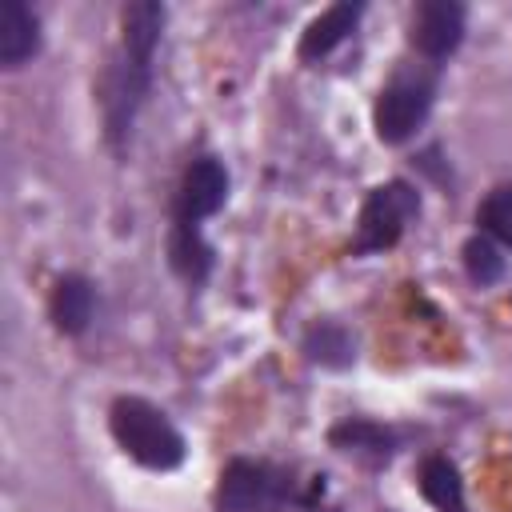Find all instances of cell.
Segmentation results:
<instances>
[{
    "mask_svg": "<svg viewBox=\"0 0 512 512\" xmlns=\"http://www.w3.org/2000/svg\"><path fill=\"white\" fill-rule=\"evenodd\" d=\"M164 20H168V12L156 0H136L120 16V48H116L112 68L104 72V88H100L104 136L116 152H124V144L132 140L136 112L144 108V100L152 92V64H156Z\"/></svg>",
    "mask_w": 512,
    "mask_h": 512,
    "instance_id": "cell-1",
    "label": "cell"
},
{
    "mask_svg": "<svg viewBox=\"0 0 512 512\" xmlns=\"http://www.w3.org/2000/svg\"><path fill=\"white\" fill-rule=\"evenodd\" d=\"M228 200V168L220 156L188 160L176 196H172V232H168V260L172 272L200 288L212 276V244L204 240V220H212Z\"/></svg>",
    "mask_w": 512,
    "mask_h": 512,
    "instance_id": "cell-2",
    "label": "cell"
},
{
    "mask_svg": "<svg viewBox=\"0 0 512 512\" xmlns=\"http://www.w3.org/2000/svg\"><path fill=\"white\" fill-rule=\"evenodd\" d=\"M108 432L124 456L152 472H172L188 456L184 432L168 420L164 408H156L144 396H116L108 408Z\"/></svg>",
    "mask_w": 512,
    "mask_h": 512,
    "instance_id": "cell-3",
    "label": "cell"
},
{
    "mask_svg": "<svg viewBox=\"0 0 512 512\" xmlns=\"http://www.w3.org/2000/svg\"><path fill=\"white\" fill-rule=\"evenodd\" d=\"M320 492H324V484H312L308 492H300L296 472L284 464L236 456L220 468L212 504H216V512H284L288 504H308Z\"/></svg>",
    "mask_w": 512,
    "mask_h": 512,
    "instance_id": "cell-4",
    "label": "cell"
},
{
    "mask_svg": "<svg viewBox=\"0 0 512 512\" xmlns=\"http://www.w3.org/2000/svg\"><path fill=\"white\" fill-rule=\"evenodd\" d=\"M420 216V192L408 184V180H388V184H376L364 204H360V216H356V240H352V252L356 256H372V252H384L392 248L408 224Z\"/></svg>",
    "mask_w": 512,
    "mask_h": 512,
    "instance_id": "cell-5",
    "label": "cell"
},
{
    "mask_svg": "<svg viewBox=\"0 0 512 512\" xmlns=\"http://www.w3.org/2000/svg\"><path fill=\"white\" fill-rule=\"evenodd\" d=\"M436 100V76L432 72H400L392 76L376 104H372V128L384 144H404L420 132Z\"/></svg>",
    "mask_w": 512,
    "mask_h": 512,
    "instance_id": "cell-6",
    "label": "cell"
},
{
    "mask_svg": "<svg viewBox=\"0 0 512 512\" xmlns=\"http://www.w3.org/2000/svg\"><path fill=\"white\" fill-rule=\"evenodd\" d=\"M464 28H468V12L456 0H424L412 12V48L420 60H428L432 68H440L460 44H464Z\"/></svg>",
    "mask_w": 512,
    "mask_h": 512,
    "instance_id": "cell-7",
    "label": "cell"
},
{
    "mask_svg": "<svg viewBox=\"0 0 512 512\" xmlns=\"http://www.w3.org/2000/svg\"><path fill=\"white\" fill-rule=\"evenodd\" d=\"M48 316H52V328L64 336L88 332V324L96 320V284L84 272L56 276V284L48 292Z\"/></svg>",
    "mask_w": 512,
    "mask_h": 512,
    "instance_id": "cell-8",
    "label": "cell"
},
{
    "mask_svg": "<svg viewBox=\"0 0 512 512\" xmlns=\"http://www.w3.org/2000/svg\"><path fill=\"white\" fill-rule=\"evenodd\" d=\"M360 16H364V4H352V0H340V4L324 8L320 16H312L308 28L300 32V48H296L300 60L312 64V60H324L328 52H336L356 32Z\"/></svg>",
    "mask_w": 512,
    "mask_h": 512,
    "instance_id": "cell-9",
    "label": "cell"
},
{
    "mask_svg": "<svg viewBox=\"0 0 512 512\" xmlns=\"http://www.w3.org/2000/svg\"><path fill=\"white\" fill-rule=\"evenodd\" d=\"M328 444L344 456L364 460V464H388L396 452L392 428H384L380 420H368V416H344L340 424H332Z\"/></svg>",
    "mask_w": 512,
    "mask_h": 512,
    "instance_id": "cell-10",
    "label": "cell"
},
{
    "mask_svg": "<svg viewBox=\"0 0 512 512\" xmlns=\"http://www.w3.org/2000/svg\"><path fill=\"white\" fill-rule=\"evenodd\" d=\"M40 16L24 0H4L0 4V64L4 68H24L40 52Z\"/></svg>",
    "mask_w": 512,
    "mask_h": 512,
    "instance_id": "cell-11",
    "label": "cell"
},
{
    "mask_svg": "<svg viewBox=\"0 0 512 512\" xmlns=\"http://www.w3.org/2000/svg\"><path fill=\"white\" fill-rule=\"evenodd\" d=\"M420 496L436 508V512H468L464 500V480L452 456L444 452H428L420 460Z\"/></svg>",
    "mask_w": 512,
    "mask_h": 512,
    "instance_id": "cell-12",
    "label": "cell"
},
{
    "mask_svg": "<svg viewBox=\"0 0 512 512\" xmlns=\"http://www.w3.org/2000/svg\"><path fill=\"white\" fill-rule=\"evenodd\" d=\"M304 356L320 368H348L356 360V340L344 324L336 320H316L308 332H304Z\"/></svg>",
    "mask_w": 512,
    "mask_h": 512,
    "instance_id": "cell-13",
    "label": "cell"
},
{
    "mask_svg": "<svg viewBox=\"0 0 512 512\" xmlns=\"http://www.w3.org/2000/svg\"><path fill=\"white\" fill-rule=\"evenodd\" d=\"M460 256H464V272H468V280L472 284H480V288H488V284H500L504 280V256H500V248H496V240H488V236H468L464 240V248H460Z\"/></svg>",
    "mask_w": 512,
    "mask_h": 512,
    "instance_id": "cell-14",
    "label": "cell"
},
{
    "mask_svg": "<svg viewBox=\"0 0 512 512\" xmlns=\"http://www.w3.org/2000/svg\"><path fill=\"white\" fill-rule=\"evenodd\" d=\"M476 224H480V236L512 248V184H500L492 188L480 208H476Z\"/></svg>",
    "mask_w": 512,
    "mask_h": 512,
    "instance_id": "cell-15",
    "label": "cell"
},
{
    "mask_svg": "<svg viewBox=\"0 0 512 512\" xmlns=\"http://www.w3.org/2000/svg\"><path fill=\"white\" fill-rule=\"evenodd\" d=\"M296 512H336V508H328V504H316V500H308V504H300Z\"/></svg>",
    "mask_w": 512,
    "mask_h": 512,
    "instance_id": "cell-16",
    "label": "cell"
},
{
    "mask_svg": "<svg viewBox=\"0 0 512 512\" xmlns=\"http://www.w3.org/2000/svg\"><path fill=\"white\" fill-rule=\"evenodd\" d=\"M384 512H388V508H384Z\"/></svg>",
    "mask_w": 512,
    "mask_h": 512,
    "instance_id": "cell-17",
    "label": "cell"
}]
</instances>
